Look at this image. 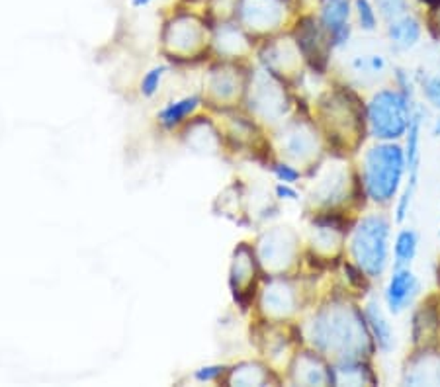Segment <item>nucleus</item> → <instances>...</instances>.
<instances>
[{"label": "nucleus", "instance_id": "1", "mask_svg": "<svg viewBox=\"0 0 440 387\" xmlns=\"http://www.w3.org/2000/svg\"><path fill=\"white\" fill-rule=\"evenodd\" d=\"M241 16L251 26H272L280 18L282 4L280 0H241Z\"/></svg>", "mask_w": 440, "mask_h": 387}, {"label": "nucleus", "instance_id": "2", "mask_svg": "<svg viewBox=\"0 0 440 387\" xmlns=\"http://www.w3.org/2000/svg\"><path fill=\"white\" fill-rule=\"evenodd\" d=\"M323 24L333 38L340 43V38L348 35V0H323Z\"/></svg>", "mask_w": 440, "mask_h": 387}, {"label": "nucleus", "instance_id": "3", "mask_svg": "<svg viewBox=\"0 0 440 387\" xmlns=\"http://www.w3.org/2000/svg\"><path fill=\"white\" fill-rule=\"evenodd\" d=\"M415 290H417V280L413 278V274L407 272V270L398 272V274L393 276V280H391L388 290L389 309L395 311V313L401 311L403 307L407 306V301H409L411 297H413Z\"/></svg>", "mask_w": 440, "mask_h": 387}, {"label": "nucleus", "instance_id": "4", "mask_svg": "<svg viewBox=\"0 0 440 387\" xmlns=\"http://www.w3.org/2000/svg\"><path fill=\"white\" fill-rule=\"evenodd\" d=\"M389 35L400 45H413L415 40L419 38V24L413 18H401L395 24H391Z\"/></svg>", "mask_w": 440, "mask_h": 387}, {"label": "nucleus", "instance_id": "5", "mask_svg": "<svg viewBox=\"0 0 440 387\" xmlns=\"http://www.w3.org/2000/svg\"><path fill=\"white\" fill-rule=\"evenodd\" d=\"M196 106H198V98H196V96H192V98H184V100H180V102L171 104L168 108H164L163 112H161V120H163V123L166 127H171L174 123L180 122L186 113L192 112Z\"/></svg>", "mask_w": 440, "mask_h": 387}, {"label": "nucleus", "instance_id": "6", "mask_svg": "<svg viewBox=\"0 0 440 387\" xmlns=\"http://www.w3.org/2000/svg\"><path fill=\"white\" fill-rule=\"evenodd\" d=\"M415 251H417L415 233L413 231H403L398 237V245H395V260H398V266L409 264L411 258L415 256Z\"/></svg>", "mask_w": 440, "mask_h": 387}, {"label": "nucleus", "instance_id": "7", "mask_svg": "<svg viewBox=\"0 0 440 387\" xmlns=\"http://www.w3.org/2000/svg\"><path fill=\"white\" fill-rule=\"evenodd\" d=\"M164 67H159V69H153L151 72H147V77L141 82V92L145 96H153L157 88H159V82H161V77H163Z\"/></svg>", "mask_w": 440, "mask_h": 387}, {"label": "nucleus", "instance_id": "8", "mask_svg": "<svg viewBox=\"0 0 440 387\" xmlns=\"http://www.w3.org/2000/svg\"><path fill=\"white\" fill-rule=\"evenodd\" d=\"M356 6H359V16L362 28L366 30H374V24H376V14L372 10L368 0H356Z\"/></svg>", "mask_w": 440, "mask_h": 387}, {"label": "nucleus", "instance_id": "9", "mask_svg": "<svg viewBox=\"0 0 440 387\" xmlns=\"http://www.w3.org/2000/svg\"><path fill=\"white\" fill-rule=\"evenodd\" d=\"M376 4L386 16H398L405 8V0H376Z\"/></svg>", "mask_w": 440, "mask_h": 387}, {"label": "nucleus", "instance_id": "10", "mask_svg": "<svg viewBox=\"0 0 440 387\" xmlns=\"http://www.w3.org/2000/svg\"><path fill=\"white\" fill-rule=\"evenodd\" d=\"M217 372H219L217 368H207L205 372H200V374H198V377H200V379H212V377H214Z\"/></svg>", "mask_w": 440, "mask_h": 387}, {"label": "nucleus", "instance_id": "11", "mask_svg": "<svg viewBox=\"0 0 440 387\" xmlns=\"http://www.w3.org/2000/svg\"><path fill=\"white\" fill-rule=\"evenodd\" d=\"M278 174H280L284 180H294L297 176L296 173H292V171H288V168H278Z\"/></svg>", "mask_w": 440, "mask_h": 387}, {"label": "nucleus", "instance_id": "12", "mask_svg": "<svg viewBox=\"0 0 440 387\" xmlns=\"http://www.w3.org/2000/svg\"><path fill=\"white\" fill-rule=\"evenodd\" d=\"M153 0H132V6L134 8H145V6H149Z\"/></svg>", "mask_w": 440, "mask_h": 387}]
</instances>
